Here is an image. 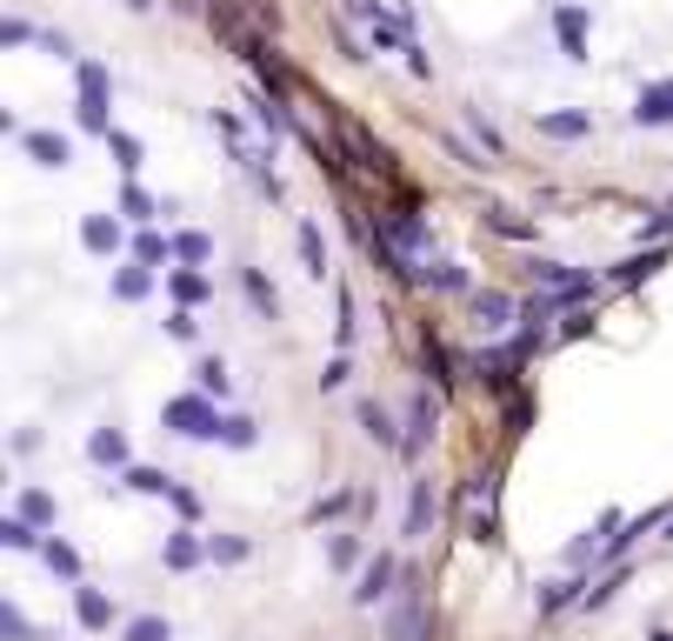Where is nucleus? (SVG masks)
I'll return each instance as SVG.
<instances>
[{"label":"nucleus","instance_id":"f257e3e1","mask_svg":"<svg viewBox=\"0 0 673 641\" xmlns=\"http://www.w3.org/2000/svg\"><path fill=\"white\" fill-rule=\"evenodd\" d=\"M380 248L400 261V274H434V234L420 227L413 214H387V227H380Z\"/></svg>","mask_w":673,"mask_h":641},{"label":"nucleus","instance_id":"f03ea898","mask_svg":"<svg viewBox=\"0 0 673 641\" xmlns=\"http://www.w3.org/2000/svg\"><path fill=\"white\" fill-rule=\"evenodd\" d=\"M467 515H474V535L487 541V528H493V474H480V481H474V495H467Z\"/></svg>","mask_w":673,"mask_h":641},{"label":"nucleus","instance_id":"7ed1b4c3","mask_svg":"<svg viewBox=\"0 0 673 641\" xmlns=\"http://www.w3.org/2000/svg\"><path fill=\"white\" fill-rule=\"evenodd\" d=\"M167 415H174V421H181L187 435H220V421H214V415L201 408V401H174V408H167Z\"/></svg>","mask_w":673,"mask_h":641},{"label":"nucleus","instance_id":"20e7f679","mask_svg":"<svg viewBox=\"0 0 673 641\" xmlns=\"http://www.w3.org/2000/svg\"><path fill=\"white\" fill-rule=\"evenodd\" d=\"M387 582H393V561L380 554V561H374V569L361 575V588H354V595H361V601H380V595H387Z\"/></svg>","mask_w":673,"mask_h":641},{"label":"nucleus","instance_id":"39448f33","mask_svg":"<svg viewBox=\"0 0 673 641\" xmlns=\"http://www.w3.org/2000/svg\"><path fill=\"white\" fill-rule=\"evenodd\" d=\"M474 307H480V328H507V314H514V307H507V294H480Z\"/></svg>","mask_w":673,"mask_h":641},{"label":"nucleus","instance_id":"423d86ee","mask_svg":"<svg viewBox=\"0 0 673 641\" xmlns=\"http://www.w3.org/2000/svg\"><path fill=\"white\" fill-rule=\"evenodd\" d=\"M361 421H367V435H374V441H387V448H393V421H387L380 408H361Z\"/></svg>","mask_w":673,"mask_h":641},{"label":"nucleus","instance_id":"0eeeda50","mask_svg":"<svg viewBox=\"0 0 673 641\" xmlns=\"http://www.w3.org/2000/svg\"><path fill=\"white\" fill-rule=\"evenodd\" d=\"M407 528H413V535H427V481L413 488V515H407Z\"/></svg>","mask_w":673,"mask_h":641}]
</instances>
